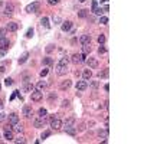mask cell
<instances>
[{
    "instance_id": "cell-14",
    "label": "cell",
    "mask_w": 144,
    "mask_h": 144,
    "mask_svg": "<svg viewBox=\"0 0 144 144\" xmlns=\"http://www.w3.org/2000/svg\"><path fill=\"white\" fill-rule=\"evenodd\" d=\"M9 45H10V42L7 38H2L0 39V48H3V49H9Z\"/></svg>"
},
{
    "instance_id": "cell-9",
    "label": "cell",
    "mask_w": 144,
    "mask_h": 144,
    "mask_svg": "<svg viewBox=\"0 0 144 144\" xmlns=\"http://www.w3.org/2000/svg\"><path fill=\"white\" fill-rule=\"evenodd\" d=\"M17 121H19V115H17L16 112H12V114L9 115V124L13 125V124H16Z\"/></svg>"
},
{
    "instance_id": "cell-24",
    "label": "cell",
    "mask_w": 144,
    "mask_h": 144,
    "mask_svg": "<svg viewBox=\"0 0 144 144\" xmlns=\"http://www.w3.org/2000/svg\"><path fill=\"white\" fill-rule=\"evenodd\" d=\"M40 23H42V26H45L46 29L49 28V19H48V17H42V19H40Z\"/></svg>"
},
{
    "instance_id": "cell-30",
    "label": "cell",
    "mask_w": 144,
    "mask_h": 144,
    "mask_svg": "<svg viewBox=\"0 0 144 144\" xmlns=\"http://www.w3.org/2000/svg\"><path fill=\"white\" fill-rule=\"evenodd\" d=\"M78 16H79V17H86V16H88V10H85V9H84V10H79Z\"/></svg>"
},
{
    "instance_id": "cell-41",
    "label": "cell",
    "mask_w": 144,
    "mask_h": 144,
    "mask_svg": "<svg viewBox=\"0 0 144 144\" xmlns=\"http://www.w3.org/2000/svg\"><path fill=\"white\" fill-rule=\"evenodd\" d=\"M48 72H49L48 69H42V71H40V76H42V78H43V76H46V75H48Z\"/></svg>"
},
{
    "instance_id": "cell-19",
    "label": "cell",
    "mask_w": 144,
    "mask_h": 144,
    "mask_svg": "<svg viewBox=\"0 0 144 144\" xmlns=\"http://www.w3.org/2000/svg\"><path fill=\"white\" fill-rule=\"evenodd\" d=\"M28 59H29V52H25V53H23L22 56L19 58V63L22 65V63H25L26 61H28Z\"/></svg>"
},
{
    "instance_id": "cell-31",
    "label": "cell",
    "mask_w": 144,
    "mask_h": 144,
    "mask_svg": "<svg viewBox=\"0 0 144 144\" xmlns=\"http://www.w3.org/2000/svg\"><path fill=\"white\" fill-rule=\"evenodd\" d=\"M92 88V89H97L98 86H99V82H98V81H92L91 82V85H89Z\"/></svg>"
},
{
    "instance_id": "cell-40",
    "label": "cell",
    "mask_w": 144,
    "mask_h": 144,
    "mask_svg": "<svg viewBox=\"0 0 144 144\" xmlns=\"http://www.w3.org/2000/svg\"><path fill=\"white\" fill-rule=\"evenodd\" d=\"M43 63L45 65H52V59L51 58H46V59H43Z\"/></svg>"
},
{
    "instance_id": "cell-49",
    "label": "cell",
    "mask_w": 144,
    "mask_h": 144,
    "mask_svg": "<svg viewBox=\"0 0 144 144\" xmlns=\"http://www.w3.org/2000/svg\"><path fill=\"white\" fill-rule=\"evenodd\" d=\"M5 118H6V115L3 114V112H0V122H2V121L5 120Z\"/></svg>"
},
{
    "instance_id": "cell-13",
    "label": "cell",
    "mask_w": 144,
    "mask_h": 144,
    "mask_svg": "<svg viewBox=\"0 0 144 144\" xmlns=\"http://www.w3.org/2000/svg\"><path fill=\"white\" fill-rule=\"evenodd\" d=\"M79 42L82 45H86V43H91V36L89 35H82L79 38Z\"/></svg>"
},
{
    "instance_id": "cell-46",
    "label": "cell",
    "mask_w": 144,
    "mask_h": 144,
    "mask_svg": "<svg viewBox=\"0 0 144 144\" xmlns=\"http://www.w3.org/2000/svg\"><path fill=\"white\" fill-rule=\"evenodd\" d=\"M15 141H16V143H25V141H26V140H25V138H16V140H15Z\"/></svg>"
},
{
    "instance_id": "cell-11",
    "label": "cell",
    "mask_w": 144,
    "mask_h": 144,
    "mask_svg": "<svg viewBox=\"0 0 144 144\" xmlns=\"http://www.w3.org/2000/svg\"><path fill=\"white\" fill-rule=\"evenodd\" d=\"M23 115H25L26 118H30V117H32V107L25 105V107H23Z\"/></svg>"
},
{
    "instance_id": "cell-36",
    "label": "cell",
    "mask_w": 144,
    "mask_h": 144,
    "mask_svg": "<svg viewBox=\"0 0 144 144\" xmlns=\"http://www.w3.org/2000/svg\"><path fill=\"white\" fill-rule=\"evenodd\" d=\"M59 2H61V0H48V3H49L51 6H56Z\"/></svg>"
},
{
    "instance_id": "cell-20",
    "label": "cell",
    "mask_w": 144,
    "mask_h": 144,
    "mask_svg": "<svg viewBox=\"0 0 144 144\" xmlns=\"http://www.w3.org/2000/svg\"><path fill=\"white\" fill-rule=\"evenodd\" d=\"M5 138L9 140V141L13 140V132H12V130H5Z\"/></svg>"
},
{
    "instance_id": "cell-51",
    "label": "cell",
    "mask_w": 144,
    "mask_h": 144,
    "mask_svg": "<svg viewBox=\"0 0 144 144\" xmlns=\"http://www.w3.org/2000/svg\"><path fill=\"white\" fill-rule=\"evenodd\" d=\"M104 89H105V91H109V85H108V84H107V85L104 86Z\"/></svg>"
},
{
    "instance_id": "cell-54",
    "label": "cell",
    "mask_w": 144,
    "mask_h": 144,
    "mask_svg": "<svg viewBox=\"0 0 144 144\" xmlns=\"http://www.w3.org/2000/svg\"><path fill=\"white\" fill-rule=\"evenodd\" d=\"M0 89H2V85H0Z\"/></svg>"
},
{
    "instance_id": "cell-37",
    "label": "cell",
    "mask_w": 144,
    "mask_h": 144,
    "mask_svg": "<svg viewBox=\"0 0 144 144\" xmlns=\"http://www.w3.org/2000/svg\"><path fill=\"white\" fill-rule=\"evenodd\" d=\"M49 135H51V131H45V132H42V140H45L46 137H49Z\"/></svg>"
},
{
    "instance_id": "cell-27",
    "label": "cell",
    "mask_w": 144,
    "mask_h": 144,
    "mask_svg": "<svg viewBox=\"0 0 144 144\" xmlns=\"http://www.w3.org/2000/svg\"><path fill=\"white\" fill-rule=\"evenodd\" d=\"M89 45H91V43H86V45H84V48H82V51H84L85 55L88 53V52H91V46H89Z\"/></svg>"
},
{
    "instance_id": "cell-15",
    "label": "cell",
    "mask_w": 144,
    "mask_h": 144,
    "mask_svg": "<svg viewBox=\"0 0 144 144\" xmlns=\"http://www.w3.org/2000/svg\"><path fill=\"white\" fill-rule=\"evenodd\" d=\"M3 15H5V16H10V15H13V6L7 3V5H6V7H5Z\"/></svg>"
},
{
    "instance_id": "cell-33",
    "label": "cell",
    "mask_w": 144,
    "mask_h": 144,
    "mask_svg": "<svg viewBox=\"0 0 144 144\" xmlns=\"http://www.w3.org/2000/svg\"><path fill=\"white\" fill-rule=\"evenodd\" d=\"M99 23H101V25H107V23H108V17L102 16L101 19H99Z\"/></svg>"
},
{
    "instance_id": "cell-21",
    "label": "cell",
    "mask_w": 144,
    "mask_h": 144,
    "mask_svg": "<svg viewBox=\"0 0 144 144\" xmlns=\"http://www.w3.org/2000/svg\"><path fill=\"white\" fill-rule=\"evenodd\" d=\"M74 124H75V118L71 117V118H68V120L65 121V128L66 127H74Z\"/></svg>"
},
{
    "instance_id": "cell-53",
    "label": "cell",
    "mask_w": 144,
    "mask_h": 144,
    "mask_svg": "<svg viewBox=\"0 0 144 144\" xmlns=\"http://www.w3.org/2000/svg\"><path fill=\"white\" fill-rule=\"evenodd\" d=\"M78 2H81V3H84V2H86V0H78Z\"/></svg>"
},
{
    "instance_id": "cell-34",
    "label": "cell",
    "mask_w": 144,
    "mask_h": 144,
    "mask_svg": "<svg viewBox=\"0 0 144 144\" xmlns=\"http://www.w3.org/2000/svg\"><path fill=\"white\" fill-rule=\"evenodd\" d=\"M12 84H13V79H12V78H6V79H5V85L10 86Z\"/></svg>"
},
{
    "instance_id": "cell-10",
    "label": "cell",
    "mask_w": 144,
    "mask_h": 144,
    "mask_svg": "<svg viewBox=\"0 0 144 144\" xmlns=\"http://www.w3.org/2000/svg\"><path fill=\"white\" fill-rule=\"evenodd\" d=\"M86 81L84 79V81H78V82H76V89H78V91H85L86 89Z\"/></svg>"
},
{
    "instance_id": "cell-42",
    "label": "cell",
    "mask_w": 144,
    "mask_h": 144,
    "mask_svg": "<svg viewBox=\"0 0 144 144\" xmlns=\"http://www.w3.org/2000/svg\"><path fill=\"white\" fill-rule=\"evenodd\" d=\"M6 38V29H0V39Z\"/></svg>"
},
{
    "instance_id": "cell-48",
    "label": "cell",
    "mask_w": 144,
    "mask_h": 144,
    "mask_svg": "<svg viewBox=\"0 0 144 144\" xmlns=\"http://www.w3.org/2000/svg\"><path fill=\"white\" fill-rule=\"evenodd\" d=\"M52 51H53V46L52 45H49L48 48H46V52H52Z\"/></svg>"
},
{
    "instance_id": "cell-29",
    "label": "cell",
    "mask_w": 144,
    "mask_h": 144,
    "mask_svg": "<svg viewBox=\"0 0 144 144\" xmlns=\"http://www.w3.org/2000/svg\"><path fill=\"white\" fill-rule=\"evenodd\" d=\"M104 42H105V35H99V36H98V43H99V45H102Z\"/></svg>"
},
{
    "instance_id": "cell-22",
    "label": "cell",
    "mask_w": 144,
    "mask_h": 144,
    "mask_svg": "<svg viewBox=\"0 0 144 144\" xmlns=\"http://www.w3.org/2000/svg\"><path fill=\"white\" fill-rule=\"evenodd\" d=\"M98 137H102V138H107L108 137V127L102 130V131H98Z\"/></svg>"
},
{
    "instance_id": "cell-44",
    "label": "cell",
    "mask_w": 144,
    "mask_h": 144,
    "mask_svg": "<svg viewBox=\"0 0 144 144\" xmlns=\"http://www.w3.org/2000/svg\"><path fill=\"white\" fill-rule=\"evenodd\" d=\"M6 52H7V49H3V48H0V58H2V56H5V55H6Z\"/></svg>"
},
{
    "instance_id": "cell-50",
    "label": "cell",
    "mask_w": 144,
    "mask_h": 144,
    "mask_svg": "<svg viewBox=\"0 0 144 144\" xmlns=\"http://www.w3.org/2000/svg\"><path fill=\"white\" fill-rule=\"evenodd\" d=\"M53 22H61V17H58V16H55V17H53Z\"/></svg>"
},
{
    "instance_id": "cell-6",
    "label": "cell",
    "mask_w": 144,
    "mask_h": 144,
    "mask_svg": "<svg viewBox=\"0 0 144 144\" xmlns=\"http://www.w3.org/2000/svg\"><path fill=\"white\" fill-rule=\"evenodd\" d=\"M38 9H39V3H38V2H35L32 5L26 6V12H29V13H36Z\"/></svg>"
},
{
    "instance_id": "cell-12",
    "label": "cell",
    "mask_w": 144,
    "mask_h": 144,
    "mask_svg": "<svg viewBox=\"0 0 144 144\" xmlns=\"http://www.w3.org/2000/svg\"><path fill=\"white\" fill-rule=\"evenodd\" d=\"M35 89V85L32 82H25V85H23V91L25 92H32Z\"/></svg>"
},
{
    "instance_id": "cell-7",
    "label": "cell",
    "mask_w": 144,
    "mask_h": 144,
    "mask_svg": "<svg viewBox=\"0 0 144 144\" xmlns=\"http://www.w3.org/2000/svg\"><path fill=\"white\" fill-rule=\"evenodd\" d=\"M17 29H19V25L16 22H9L6 26V30H9V32H16Z\"/></svg>"
},
{
    "instance_id": "cell-1",
    "label": "cell",
    "mask_w": 144,
    "mask_h": 144,
    "mask_svg": "<svg viewBox=\"0 0 144 144\" xmlns=\"http://www.w3.org/2000/svg\"><path fill=\"white\" fill-rule=\"evenodd\" d=\"M68 62H69V58L63 56V58H61V61L56 63V72L59 75L66 74V71H68Z\"/></svg>"
},
{
    "instance_id": "cell-3",
    "label": "cell",
    "mask_w": 144,
    "mask_h": 144,
    "mask_svg": "<svg viewBox=\"0 0 144 144\" xmlns=\"http://www.w3.org/2000/svg\"><path fill=\"white\" fill-rule=\"evenodd\" d=\"M85 61H86L85 53H75V55H72V62L74 63H81V62H85Z\"/></svg>"
},
{
    "instance_id": "cell-18",
    "label": "cell",
    "mask_w": 144,
    "mask_h": 144,
    "mask_svg": "<svg viewBox=\"0 0 144 144\" xmlns=\"http://www.w3.org/2000/svg\"><path fill=\"white\" fill-rule=\"evenodd\" d=\"M82 76H84V79H85V81L91 79V76H92L91 69H85V71H84V74H82Z\"/></svg>"
},
{
    "instance_id": "cell-47",
    "label": "cell",
    "mask_w": 144,
    "mask_h": 144,
    "mask_svg": "<svg viewBox=\"0 0 144 144\" xmlns=\"http://www.w3.org/2000/svg\"><path fill=\"white\" fill-rule=\"evenodd\" d=\"M17 94H19V92H17V91H15V92H13V94H12V97H10V99H15V98L17 97Z\"/></svg>"
},
{
    "instance_id": "cell-35",
    "label": "cell",
    "mask_w": 144,
    "mask_h": 144,
    "mask_svg": "<svg viewBox=\"0 0 144 144\" xmlns=\"http://www.w3.org/2000/svg\"><path fill=\"white\" fill-rule=\"evenodd\" d=\"M46 114H48V111H46L45 108H40L39 109V115H40V117H45Z\"/></svg>"
},
{
    "instance_id": "cell-2",
    "label": "cell",
    "mask_w": 144,
    "mask_h": 144,
    "mask_svg": "<svg viewBox=\"0 0 144 144\" xmlns=\"http://www.w3.org/2000/svg\"><path fill=\"white\" fill-rule=\"evenodd\" d=\"M62 127V121L59 120L58 117H52L51 118V128L52 130H59Z\"/></svg>"
},
{
    "instance_id": "cell-45",
    "label": "cell",
    "mask_w": 144,
    "mask_h": 144,
    "mask_svg": "<svg viewBox=\"0 0 144 144\" xmlns=\"http://www.w3.org/2000/svg\"><path fill=\"white\" fill-rule=\"evenodd\" d=\"M107 52V49L104 48V46H99V49H98V53H105Z\"/></svg>"
},
{
    "instance_id": "cell-8",
    "label": "cell",
    "mask_w": 144,
    "mask_h": 144,
    "mask_svg": "<svg viewBox=\"0 0 144 144\" xmlns=\"http://www.w3.org/2000/svg\"><path fill=\"white\" fill-rule=\"evenodd\" d=\"M86 62H88L89 69H95L98 66V61L95 59V58H89V59H86Z\"/></svg>"
},
{
    "instance_id": "cell-26",
    "label": "cell",
    "mask_w": 144,
    "mask_h": 144,
    "mask_svg": "<svg viewBox=\"0 0 144 144\" xmlns=\"http://www.w3.org/2000/svg\"><path fill=\"white\" fill-rule=\"evenodd\" d=\"M108 69H104L102 72H99V74H98V76H99V78H108Z\"/></svg>"
},
{
    "instance_id": "cell-17",
    "label": "cell",
    "mask_w": 144,
    "mask_h": 144,
    "mask_svg": "<svg viewBox=\"0 0 144 144\" xmlns=\"http://www.w3.org/2000/svg\"><path fill=\"white\" fill-rule=\"evenodd\" d=\"M69 86H71V81L66 79V81H62V82H61L59 88H61V89H68Z\"/></svg>"
},
{
    "instance_id": "cell-38",
    "label": "cell",
    "mask_w": 144,
    "mask_h": 144,
    "mask_svg": "<svg viewBox=\"0 0 144 144\" xmlns=\"http://www.w3.org/2000/svg\"><path fill=\"white\" fill-rule=\"evenodd\" d=\"M69 104H71V102H69L68 99H63V101H62V107H63V108H68Z\"/></svg>"
},
{
    "instance_id": "cell-43",
    "label": "cell",
    "mask_w": 144,
    "mask_h": 144,
    "mask_svg": "<svg viewBox=\"0 0 144 144\" xmlns=\"http://www.w3.org/2000/svg\"><path fill=\"white\" fill-rule=\"evenodd\" d=\"M97 7H98V3H97V0H94V2H92V9H91V12H94Z\"/></svg>"
},
{
    "instance_id": "cell-52",
    "label": "cell",
    "mask_w": 144,
    "mask_h": 144,
    "mask_svg": "<svg viewBox=\"0 0 144 144\" xmlns=\"http://www.w3.org/2000/svg\"><path fill=\"white\" fill-rule=\"evenodd\" d=\"M3 108V101H2V99H0V109Z\"/></svg>"
},
{
    "instance_id": "cell-32",
    "label": "cell",
    "mask_w": 144,
    "mask_h": 144,
    "mask_svg": "<svg viewBox=\"0 0 144 144\" xmlns=\"http://www.w3.org/2000/svg\"><path fill=\"white\" fill-rule=\"evenodd\" d=\"M32 36H33V29L30 28V29H28V32H26V38H28V39H30Z\"/></svg>"
},
{
    "instance_id": "cell-25",
    "label": "cell",
    "mask_w": 144,
    "mask_h": 144,
    "mask_svg": "<svg viewBox=\"0 0 144 144\" xmlns=\"http://www.w3.org/2000/svg\"><path fill=\"white\" fill-rule=\"evenodd\" d=\"M45 88H46V82L45 81H39V82H38V89L42 91V89H45Z\"/></svg>"
},
{
    "instance_id": "cell-5",
    "label": "cell",
    "mask_w": 144,
    "mask_h": 144,
    "mask_svg": "<svg viewBox=\"0 0 144 144\" xmlns=\"http://www.w3.org/2000/svg\"><path fill=\"white\" fill-rule=\"evenodd\" d=\"M42 97H43V94H42V91H32L30 92V99L32 101H35V102H38V101H40L42 99Z\"/></svg>"
},
{
    "instance_id": "cell-39",
    "label": "cell",
    "mask_w": 144,
    "mask_h": 144,
    "mask_svg": "<svg viewBox=\"0 0 144 144\" xmlns=\"http://www.w3.org/2000/svg\"><path fill=\"white\" fill-rule=\"evenodd\" d=\"M94 13H95V15H102L104 10H102V9H99V7H97V9L94 10Z\"/></svg>"
},
{
    "instance_id": "cell-23",
    "label": "cell",
    "mask_w": 144,
    "mask_h": 144,
    "mask_svg": "<svg viewBox=\"0 0 144 144\" xmlns=\"http://www.w3.org/2000/svg\"><path fill=\"white\" fill-rule=\"evenodd\" d=\"M13 130H15L16 132H22V130H23L22 124H19V121H17L16 124H13Z\"/></svg>"
},
{
    "instance_id": "cell-28",
    "label": "cell",
    "mask_w": 144,
    "mask_h": 144,
    "mask_svg": "<svg viewBox=\"0 0 144 144\" xmlns=\"http://www.w3.org/2000/svg\"><path fill=\"white\" fill-rule=\"evenodd\" d=\"M65 131L68 132V134H71V135H75V128H74V127H66V128H65Z\"/></svg>"
},
{
    "instance_id": "cell-16",
    "label": "cell",
    "mask_w": 144,
    "mask_h": 144,
    "mask_svg": "<svg viewBox=\"0 0 144 144\" xmlns=\"http://www.w3.org/2000/svg\"><path fill=\"white\" fill-rule=\"evenodd\" d=\"M71 28H72V22H71V20L62 22V30H63V32H68V30H71Z\"/></svg>"
},
{
    "instance_id": "cell-4",
    "label": "cell",
    "mask_w": 144,
    "mask_h": 144,
    "mask_svg": "<svg viewBox=\"0 0 144 144\" xmlns=\"http://www.w3.org/2000/svg\"><path fill=\"white\" fill-rule=\"evenodd\" d=\"M46 121H48L46 115H45V117H39V118H36V120L33 121V125L36 127V128H42V127H45Z\"/></svg>"
}]
</instances>
